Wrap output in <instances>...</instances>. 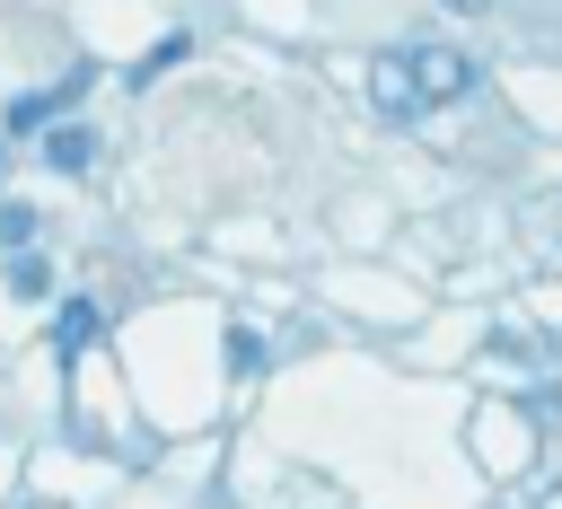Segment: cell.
<instances>
[{
  "instance_id": "obj_6",
  "label": "cell",
  "mask_w": 562,
  "mask_h": 509,
  "mask_svg": "<svg viewBox=\"0 0 562 509\" xmlns=\"http://www.w3.org/2000/svg\"><path fill=\"white\" fill-rule=\"evenodd\" d=\"M184 53H193V35H167V44H158V53H140V61L123 70V79H132V88H149V79H158V70H176Z\"/></svg>"
},
{
  "instance_id": "obj_3",
  "label": "cell",
  "mask_w": 562,
  "mask_h": 509,
  "mask_svg": "<svg viewBox=\"0 0 562 509\" xmlns=\"http://www.w3.org/2000/svg\"><path fill=\"white\" fill-rule=\"evenodd\" d=\"M369 88H378L386 114H422V97H413V53H378V61H369Z\"/></svg>"
},
{
  "instance_id": "obj_8",
  "label": "cell",
  "mask_w": 562,
  "mask_h": 509,
  "mask_svg": "<svg viewBox=\"0 0 562 509\" xmlns=\"http://www.w3.org/2000/svg\"><path fill=\"white\" fill-rule=\"evenodd\" d=\"M26 237H35V211H26V202H0V246L26 255Z\"/></svg>"
},
{
  "instance_id": "obj_5",
  "label": "cell",
  "mask_w": 562,
  "mask_h": 509,
  "mask_svg": "<svg viewBox=\"0 0 562 509\" xmlns=\"http://www.w3.org/2000/svg\"><path fill=\"white\" fill-rule=\"evenodd\" d=\"M97 325H105V307H97V298H61V316H53V351H61V360H79V351L97 342Z\"/></svg>"
},
{
  "instance_id": "obj_2",
  "label": "cell",
  "mask_w": 562,
  "mask_h": 509,
  "mask_svg": "<svg viewBox=\"0 0 562 509\" xmlns=\"http://www.w3.org/2000/svg\"><path fill=\"white\" fill-rule=\"evenodd\" d=\"M79 88H88V70H70V88H35V97H18V105L0 114V132H53V123L79 105Z\"/></svg>"
},
{
  "instance_id": "obj_7",
  "label": "cell",
  "mask_w": 562,
  "mask_h": 509,
  "mask_svg": "<svg viewBox=\"0 0 562 509\" xmlns=\"http://www.w3.org/2000/svg\"><path fill=\"white\" fill-rule=\"evenodd\" d=\"M9 290H18V298H44V290H53V263H44V255H9Z\"/></svg>"
},
{
  "instance_id": "obj_1",
  "label": "cell",
  "mask_w": 562,
  "mask_h": 509,
  "mask_svg": "<svg viewBox=\"0 0 562 509\" xmlns=\"http://www.w3.org/2000/svg\"><path fill=\"white\" fill-rule=\"evenodd\" d=\"M474 88V61L457 53V44H422L413 53V97L422 105H448V97H465Z\"/></svg>"
},
{
  "instance_id": "obj_4",
  "label": "cell",
  "mask_w": 562,
  "mask_h": 509,
  "mask_svg": "<svg viewBox=\"0 0 562 509\" xmlns=\"http://www.w3.org/2000/svg\"><path fill=\"white\" fill-rule=\"evenodd\" d=\"M88 158H97V132L88 123H53L44 132V167L53 176H88Z\"/></svg>"
}]
</instances>
